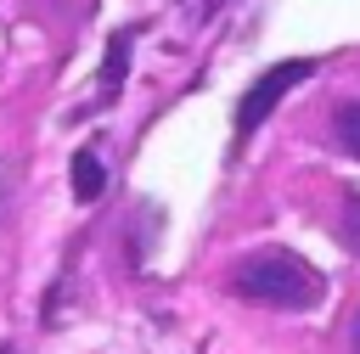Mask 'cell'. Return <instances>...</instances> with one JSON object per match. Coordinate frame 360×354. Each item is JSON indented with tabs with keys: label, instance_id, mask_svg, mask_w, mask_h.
<instances>
[{
	"label": "cell",
	"instance_id": "2",
	"mask_svg": "<svg viewBox=\"0 0 360 354\" xmlns=\"http://www.w3.org/2000/svg\"><path fill=\"white\" fill-rule=\"evenodd\" d=\"M304 79H315V62L309 56H292V62H276L270 73H259L248 90H242V101H236V146H248L253 140V129L281 107V96L292 90V84H304Z\"/></svg>",
	"mask_w": 360,
	"mask_h": 354
},
{
	"label": "cell",
	"instance_id": "1",
	"mask_svg": "<svg viewBox=\"0 0 360 354\" xmlns=\"http://www.w3.org/2000/svg\"><path fill=\"white\" fill-rule=\"evenodd\" d=\"M225 281L242 303H259V309H315L326 292V275L292 247H259L242 264H231Z\"/></svg>",
	"mask_w": 360,
	"mask_h": 354
},
{
	"label": "cell",
	"instance_id": "3",
	"mask_svg": "<svg viewBox=\"0 0 360 354\" xmlns=\"http://www.w3.org/2000/svg\"><path fill=\"white\" fill-rule=\"evenodd\" d=\"M107 191V169H101V157L84 146V152H73V197L79 202H96Z\"/></svg>",
	"mask_w": 360,
	"mask_h": 354
},
{
	"label": "cell",
	"instance_id": "5",
	"mask_svg": "<svg viewBox=\"0 0 360 354\" xmlns=\"http://www.w3.org/2000/svg\"><path fill=\"white\" fill-rule=\"evenodd\" d=\"M332 135H338V146H343L349 157H360V101H343V107L332 112Z\"/></svg>",
	"mask_w": 360,
	"mask_h": 354
},
{
	"label": "cell",
	"instance_id": "7",
	"mask_svg": "<svg viewBox=\"0 0 360 354\" xmlns=\"http://www.w3.org/2000/svg\"><path fill=\"white\" fill-rule=\"evenodd\" d=\"M349 337H354V354H360V309H354V326H349Z\"/></svg>",
	"mask_w": 360,
	"mask_h": 354
},
{
	"label": "cell",
	"instance_id": "8",
	"mask_svg": "<svg viewBox=\"0 0 360 354\" xmlns=\"http://www.w3.org/2000/svg\"><path fill=\"white\" fill-rule=\"evenodd\" d=\"M0 354H11V348H0Z\"/></svg>",
	"mask_w": 360,
	"mask_h": 354
},
{
	"label": "cell",
	"instance_id": "6",
	"mask_svg": "<svg viewBox=\"0 0 360 354\" xmlns=\"http://www.w3.org/2000/svg\"><path fill=\"white\" fill-rule=\"evenodd\" d=\"M343 236H349V247L360 253V197H349V214H343Z\"/></svg>",
	"mask_w": 360,
	"mask_h": 354
},
{
	"label": "cell",
	"instance_id": "4",
	"mask_svg": "<svg viewBox=\"0 0 360 354\" xmlns=\"http://www.w3.org/2000/svg\"><path fill=\"white\" fill-rule=\"evenodd\" d=\"M129 45H135V28H118V34L107 39V73H101V101H112V96H118V84H124V56H129Z\"/></svg>",
	"mask_w": 360,
	"mask_h": 354
}]
</instances>
